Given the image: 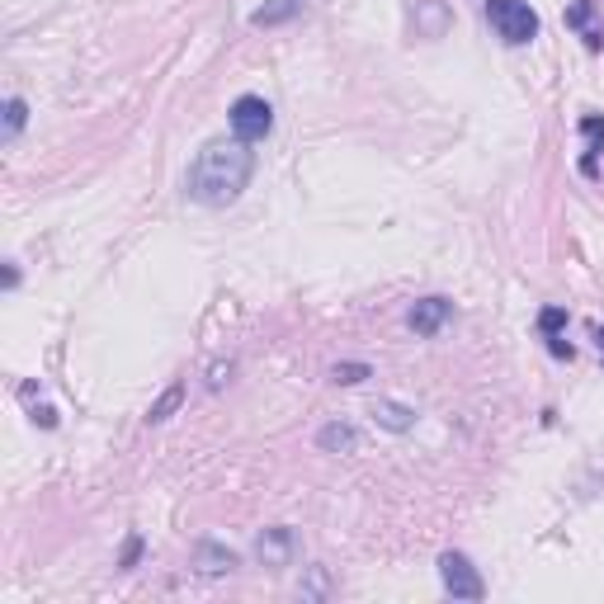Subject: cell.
<instances>
[{
	"label": "cell",
	"instance_id": "6da1fadb",
	"mask_svg": "<svg viewBox=\"0 0 604 604\" xmlns=\"http://www.w3.org/2000/svg\"><path fill=\"white\" fill-rule=\"evenodd\" d=\"M255 170V151L241 137H213L203 142L199 156L185 170V194L203 208H227L241 199V189L251 185Z\"/></svg>",
	"mask_w": 604,
	"mask_h": 604
},
{
	"label": "cell",
	"instance_id": "7a4b0ae2",
	"mask_svg": "<svg viewBox=\"0 0 604 604\" xmlns=\"http://www.w3.org/2000/svg\"><path fill=\"white\" fill-rule=\"evenodd\" d=\"M487 19L496 38L510 43V48H524L538 38V15L524 5V0H487Z\"/></svg>",
	"mask_w": 604,
	"mask_h": 604
},
{
	"label": "cell",
	"instance_id": "3957f363",
	"mask_svg": "<svg viewBox=\"0 0 604 604\" xmlns=\"http://www.w3.org/2000/svg\"><path fill=\"white\" fill-rule=\"evenodd\" d=\"M227 118H232V137H241V142H260V137H269V128H274V109H269V100H260V95H241Z\"/></svg>",
	"mask_w": 604,
	"mask_h": 604
},
{
	"label": "cell",
	"instance_id": "277c9868",
	"mask_svg": "<svg viewBox=\"0 0 604 604\" xmlns=\"http://www.w3.org/2000/svg\"><path fill=\"white\" fill-rule=\"evenodd\" d=\"M439 576H444V590H449L453 600H482V595H487L477 567H472L463 553H444V557H439Z\"/></svg>",
	"mask_w": 604,
	"mask_h": 604
},
{
	"label": "cell",
	"instance_id": "5b68a950",
	"mask_svg": "<svg viewBox=\"0 0 604 604\" xmlns=\"http://www.w3.org/2000/svg\"><path fill=\"white\" fill-rule=\"evenodd\" d=\"M567 29H576L590 52L604 48V19H600V5H595V0H571L567 5Z\"/></svg>",
	"mask_w": 604,
	"mask_h": 604
},
{
	"label": "cell",
	"instance_id": "8992f818",
	"mask_svg": "<svg viewBox=\"0 0 604 604\" xmlns=\"http://www.w3.org/2000/svg\"><path fill=\"white\" fill-rule=\"evenodd\" d=\"M453 317V302L449 298H420L411 312H406V326L416 331V336H435L439 326Z\"/></svg>",
	"mask_w": 604,
	"mask_h": 604
},
{
	"label": "cell",
	"instance_id": "52a82bcc",
	"mask_svg": "<svg viewBox=\"0 0 604 604\" xmlns=\"http://www.w3.org/2000/svg\"><path fill=\"white\" fill-rule=\"evenodd\" d=\"M293 548H298V538H293V529H265L260 534V543H255V553H260V562L265 567H288L293 562Z\"/></svg>",
	"mask_w": 604,
	"mask_h": 604
},
{
	"label": "cell",
	"instance_id": "ba28073f",
	"mask_svg": "<svg viewBox=\"0 0 604 604\" xmlns=\"http://www.w3.org/2000/svg\"><path fill=\"white\" fill-rule=\"evenodd\" d=\"M302 5H307V0H265V5L251 15V24L255 29H279V24H288L293 15H302Z\"/></svg>",
	"mask_w": 604,
	"mask_h": 604
},
{
	"label": "cell",
	"instance_id": "9c48e42d",
	"mask_svg": "<svg viewBox=\"0 0 604 604\" xmlns=\"http://www.w3.org/2000/svg\"><path fill=\"white\" fill-rule=\"evenodd\" d=\"M317 444L326 453H354L359 449V430H354V425H326L317 435Z\"/></svg>",
	"mask_w": 604,
	"mask_h": 604
},
{
	"label": "cell",
	"instance_id": "30bf717a",
	"mask_svg": "<svg viewBox=\"0 0 604 604\" xmlns=\"http://www.w3.org/2000/svg\"><path fill=\"white\" fill-rule=\"evenodd\" d=\"M180 402H185V383H175V387H166L156 402H151V411H147V420L151 425H161V420H170L175 411H180Z\"/></svg>",
	"mask_w": 604,
	"mask_h": 604
},
{
	"label": "cell",
	"instance_id": "8fae6325",
	"mask_svg": "<svg viewBox=\"0 0 604 604\" xmlns=\"http://www.w3.org/2000/svg\"><path fill=\"white\" fill-rule=\"evenodd\" d=\"M373 416L383 420L387 430H411V425H416V411L402 406V402H378V406H373Z\"/></svg>",
	"mask_w": 604,
	"mask_h": 604
},
{
	"label": "cell",
	"instance_id": "7c38bea8",
	"mask_svg": "<svg viewBox=\"0 0 604 604\" xmlns=\"http://www.w3.org/2000/svg\"><path fill=\"white\" fill-rule=\"evenodd\" d=\"M232 567H236V553L213 548V543H203V548H199V571H203V576H218V571H232Z\"/></svg>",
	"mask_w": 604,
	"mask_h": 604
},
{
	"label": "cell",
	"instance_id": "4fadbf2b",
	"mask_svg": "<svg viewBox=\"0 0 604 604\" xmlns=\"http://www.w3.org/2000/svg\"><path fill=\"white\" fill-rule=\"evenodd\" d=\"M581 133L590 137V147H586V161H581V170H586V175H595V156L604 151V118H581Z\"/></svg>",
	"mask_w": 604,
	"mask_h": 604
},
{
	"label": "cell",
	"instance_id": "5bb4252c",
	"mask_svg": "<svg viewBox=\"0 0 604 604\" xmlns=\"http://www.w3.org/2000/svg\"><path fill=\"white\" fill-rule=\"evenodd\" d=\"M24 118H29L24 100H10V104H5V137H19V128H24Z\"/></svg>",
	"mask_w": 604,
	"mask_h": 604
},
{
	"label": "cell",
	"instance_id": "9a60e30c",
	"mask_svg": "<svg viewBox=\"0 0 604 604\" xmlns=\"http://www.w3.org/2000/svg\"><path fill=\"white\" fill-rule=\"evenodd\" d=\"M331 378H336V383H345V387H354V383H364V378H369V364H336V369H331Z\"/></svg>",
	"mask_w": 604,
	"mask_h": 604
},
{
	"label": "cell",
	"instance_id": "2e32d148",
	"mask_svg": "<svg viewBox=\"0 0 604 604\" xmlns=\"http://www.w3.org/2000/svg\"><path fill=\"white\" fill-rule=\"evenodd\" d=\"M562 326H567V312H562V307H548V312L538 317V331H543L548 340H557V331H562Z\"/></svg>",
	"mask_w": 604,
	"mask_h": 604
},
{
	"label": "cell",
	"instance_id": "e0dca14e",
	"mask_svg": "<svg viewBox=\"0 0 604 604\" xmlns=\"http://www.w3.org/2000/svg\"><path fill=\"white\" fill-rule=\"evenodd\" d=\"M227 373H232V359H227V364H213V373H208V387H222V383H227Z\"/></svg>",
	"mask_w": 604,
	"mask_h": 604
},
{
	"label": "cell",
	"instance_id": "ac0fdd59",
	"mask_svg": "<svg viewBox=\"0 0 604 604\" xmlns=\"http://www.w3.org/2000/svg\"><path fill=\"white\" fill-rule=\"evenodd\" d=\"M137 557H142V538H128V548H123V567H133Z\"/></svg>",
	"mask_w": 604,
	"mask_h": 604
},
{
	"label": "cell",
	"instance_id": "d6986e66",
	"mask_svg": "<svg viewBox=\"0 0 604 604\" xmlns=\"http://www.w3.org/2000/svg\"><path fill=\"white\" fill-rule=\"evenodd\" d=\"M595 340H600V354H604V326H600V331H595Z\"/></svg>",
	"mask_w": 604,
	"mask_h": 604
}]
</instances>
